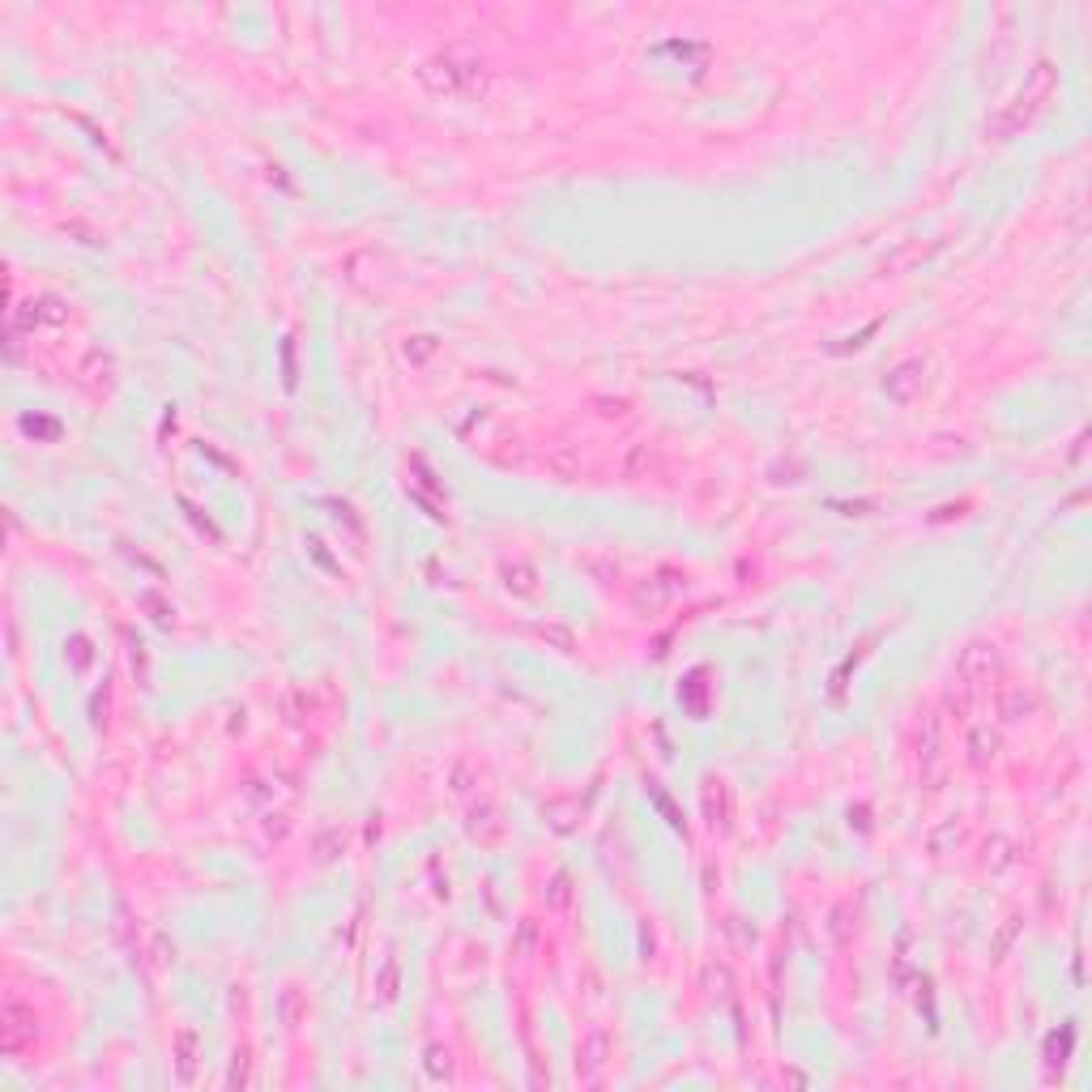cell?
<instances>
[{
    "instance_id": "5b68a950",
    "label": "cell",
    "mask_w": 1092,
    "mask_h": 1092,
    "mask_svg": "<svg viewBox=\"0 0 1092 1092\" xmlns=\"http://www.w3.org/2000/svg\"><path fill=\"white\" fill-rule=\"evenodd\" d=\"M956 670H960V679H965L968 687H986L1003 674V653H998V644H990V640H973L960 649Z\"/></svg>"
},
{
    "instance_id": "d6986e66",
    "label": "cell",
    "mask_w": 1092,
    "mask_h": 1092,
    "mask_svg": "<svg viewBox=\"0 0 1092 1092\" xmlns=\"http://www.w3.org/2000/svg\"><path fill=\"white\" fill-rule=\"evenodd\" d=\"M700 990L713 998H730V990H734V973H730V965H721V960H709L700 973Z\"/></svg>"
},
{
    "instance_id": "8fae6325",
    "label": "cell",
    "mask_w": 1092,
    "mask_h": 1092,
    "mask_svg": "<svg viewBox=\"0 0 1092 1092\" xmlns=\"http://www.w3.org/2000/svg\"><path fill=\"white\" fill-rule=\"evenodd\" d=\"M465 832H470V840H478V845H495V840L504 837V819H500V811H495L491 802H474L470 815H465Z\"/></svg>"
},
{
    "instance_id": "e0dca14e",
    "label": "cell",
    "mask_w": 1092,
    "mask_h": 1092,
    "mask_svg": "<svg viewBox=\"0 0 1092 1092\" xmlns=\"http://www.w3.org/2000/svg\"><path fill=\"white\" fill-rule=\"evenodd\" d=\"M1037 713V696L1028 691V687H1008L1003 691V721H1024V717H1033Z\"/></svg>"
},
{
    "instance_id": "277c9868",
    "label": "cell",
    "mask_w": 1092,
    "mask_h": 1092,
    "mask_svg": "<svg viewBox=\"0 0 1092 1092\" xmlns=\"http://www.w3.org/2000/svg\"><path fill=\"white\" fill-rule=\"evenodd\" d=\"M606 1063H611V1033H606L602 1024H589L581 1046H576V1079L589 1084V1088L602 1084Z\"/></svg>"
},
{
    "instance_id": "ac0fdd59",
    "label": "cell",
    "mask_w": 1092,
    "mask_h": 1092,
    "mask_svg": "<svg viewBox=\"0 0 1092 1092\" xmlns=\"http://www.w3.org/2000/svg\"><path fill=\"white\" fill-rule=\"evenodd\" d=\"M69 321V303L56 299V294H43L39 303H30L26 324H65Z\"/></svg>"
},
{
    "instance_id": "d4e9b609",
    "label": "cell",
    "mask_w": 1092,
    "mask_h": 1092,
    "mask_svg": "<svg viewBox=\"0 0 1092 1092\" xmlns=\"http://www.w3.org/2000/svg\"><path fill=\"white\" fill-rule=\"evenodd\" d=\"M542 815H546V824L555 828V832H572V828H576V802H572V799L546 802Z\"/></svg>"
},
{
    "instance_id": "6da1fadb",
    "label": "cell",
    "mask_w": 1092,
    "mask_h": 1092,
    "mask_svg": "<svg viewBox=\"0 0 1092 1092\" xmlns=\"http://www.w3.org/2000/svg\"><path fill=\"white\" fill-rule=\"evenodd\" d=\"M1054 90H1058V65H1054V60H1037L1033 69H1028V77H1024V85L1011 94V103H1003V107L986 120V137L1008 141V137H1016V133H1024L1037 115L1046 112Z\"/></svg>"
},
{
    "instance_id": "ffe728a7",
    "label": "cell",
    "mask_w": 1092,
    "mask_h": 1092,
    "mask_svg": "<svg viewBox=\"0 0 1092 1092\" xmlns=\"http://www.w3.org/2000/svg\"><path fill=\"white\" fill-rule=\"evenodd\" d=\"M504 589H512V593H521V598H530V593H538V572H533L530 563H504Z\"/></svg>"
},
{
    "instance_id": "44dd1931",
    "label": "cell",
    "mask_w": 1092,
    "mask_h": 1092,
    "mask_svg": "<svg viewBox=\"0 0 1092 1092\" xmlns=\"http://www.w3.org/2000/svg\"><path fill=\"white\" fill-rule=\"evenodd\" d=\"M572 897H576V888H572V875H568V870L551 875V883L542 888L546 909H568V905H572Z\"/></svg>"
},
{
    "instance_id": "cb8c5ba5",
    "label": "cell",
    "mask_w": 1092,
    "mask_h": 1092,
    "mask_svg": "<svg viewBox=\"0 0 1092 1092\" xmlns=\"http://www.w3.org/2000/svg\"><path fill=\"white\" fill-rule=\"evenodd\" d=\"M82 376L90 380V389L98 392V380H103V389L112 384V376H115V363H112V354H103V351H90V359H85V367H82Z\"/></svg>"
},
{
    "instance_id": "52a82bcc",
    "label": "cell",
    "mask_w": 1092,
    "mask_h": 1092,
    "mask_svg": "<svg viewBox=\"0 0 1092 1092\" xmlns=\"http://www.w3.org/2000/svg\"><path fill=\"white\" fill-rule=\"evenodd\" d=\"M679 589H683V576H674V572L649 576V581L636 585V593H631V611H636V615H653V611H661L666 602H674Z\"/></svg>"
},
{
    "instance_id": "83f0119b",
    "label": "cell",
    "mask_w": 1092,
    "mask_h": 1092,
    "mask_svg": "<svg viewBox=\"0 0 1092 1092\" xmlns=\"http://www.w3.org/2000/svg\"><path fill=\"white\" fill-rule=\"evenodd\" d=\"M533 948H538V922H525L517 926V938H512V956H521V960H530L533 956Z\"/></svg>"
},
{
    "instance_id": "d6a6232c",
    "label": "cell",
    "mask_w": 1092,
    "mask_h": 1092,
    "mask_svg": "<svg viewBox=\"0 0 1092 1092\" xmlns=\"http://www.w3.org/2000/svg\"><path fill=\"white\" fill-rule=\"evenodd\" d=\"M542 640H555V644L563 649V653L572 649V636H568V631H560V628H542Z\"/></svg>"
},
{
    "instance_id": "2e32d148",
    "label": "cell",
    "mask_w": 1092,
    "mask_h": 1092,
    "mask_svg": "<svg viewBox=\"0 0 1092 1092\" xmlns=\"http://www.w3.org/2000/svg\"><path fill=\"white\" fill-rule=\"evenodd\" d=\"M278 1008H282V1024H286V1033H299V1028H303V1020H308V995H303L299 986H286Z\"/></svg>"
},
{
    "instance_id": "1f68e13d",
    "label": "cell",
    "mask_w": 1092,
    "mask_h": 1092,
    "mask_svg": "<svg viewBox=\"0 0 1092 1092\" xmlns=\"http://www.w3.org/2000/svg\"><path fill=\"white\" fill-rule=\"evenodd\" d=\"M986 854H990V858H986V867H990V870H1003V867H1011L1008 840H1003V837H995V840H990V845H986Z\"/></svg>"
},
{
    "instance_id": "5bb4252c",
    "label": "cell",
    "mask_w": 1092,
    "mask_h": 1092,
    "mask_svg": "<svg viewBox=\"0 0 1092 1092\" xmlns=\"http://www.w3.org/2000/svg\"><path fill=\"white\" fill-rule=\"evenodd\" d=\"M661 452L658 444H631L628 457H623V478H649V474H661Z\"/></svg>"
},
{
    "instance_id": "7c38bea8",
    "label": "cell",
    "mask_w": 1092,
    "mask_h": 1092,
    "mask_svg": "<svg viewBox=\"0 0 1092 1092\" xmlns=\"http://www.w3.org/2000/svg\"><path fill=\"white\" fill-rule=\"evenodd\" d=\"M704 819H709V828H721L726 832L730 828V789H726V781H704Z\"/></svg>"
},
{
    "instance_id": "7402d4cb",
    "label": "cell",
    "mask_w": 1092,
    "mask_h": 1092,
    "mask_svg": "<svg viewBox=\"0 0 1092 1092\" xmlns=\"http://www.w3.org/2000/svg\"><path fill=\"white\" fill-rule=\"evenodd\" d=\"M422 1067H427V1076H432L435 1084H449V1079L457 1076V1063H452V1054L444 1050V1046H427V1058H422Z\"/></svg>"
},
{
    "instance_id": "30bf717a",
    "label": "cell",
    "mask_w": 1092,
    "mask_h": 1092,
    "mask_svg": "<svg viewBox=\"0 0 1092 1092\" xmlns=\"http://www.w3.org/2000/svg\"><path fill=\"white\" fill-rule=\"evenodd\" d=\"M196 1058H201V1037H196V1028H180L171 1041V1067H175V1079L184 1088L196 1079Z\"/></svg>"
},
{
    "instance_id": "9c48e42d",
    "label": "cell",
    "mask_w": 1092,
    "mask_h": 1092,
    "mask_svg": "<svg viewBox=\"0 0 1092 1092\" xmlns=\"http://www.w3.org/2000/svg\"><path fill=\"white\" fill-rule=\"evenodd\" d=\"M922 384H926V363L922 359H905V363H897L888 376H883V392L892 397V402H913L918 392H922Z\"/></svg>"
},
{
    "instance_id": "603a6c76",
    "label": "cell",
    "mask_w": 1092,
    "mask_h": 1092,
    "mask_svg": "<svg viewBox=\"0 0 1092 1092\" xmlns=\"http://www.w3.org/2000/svg\"><path fill=\"white\" fill-rule=\"evenodd\" d=\"M312 849H316V862H321V867L337 862V858L346 854V837H342V828H324L321 837H316V845H312Z\"/></svg>"
},
{
    "instance_id": "836d02e7",
    "label": "cell",
    "mask_w": 1092,
    "mask_h": 1092,
    "mask_svg": "<svg viewBox=\"0 0 1092 1092\" xmlns=\"http://www.w3.org/2000/svg\"><path fill=\"white\" fill-rule=\"evenodd\" d=\"M26 432H43V435H56V422H35V419H26Z\"/></svg>"
},
{
    "instance_id": "f1b7e54d",
    "label": "cell",
    "mask_w": 1092,
    "mask_h": 1092,
    "mask_svg": "<svg viewBox=\"0 0 1092 1092\" xmlns=\"http://www.w3.org/2000/svg\"><path fill=\"white\" fill-rule=\"evenodd\" d=\"M65 653H69V666H73V670H90V661H94L90 636H73V640L65 644Z\"/></svg>"
},
{
    "instance_id": "4316f807",
    "label": "cell",
    "mask_w": 1092,
    "mask_h": 1092,
    "mask_svg": "<svg viewBox=\"0 0 1092 1092\" xmlns=\"http://www.w3.org/2000/svg\"><path fill=\"white\" fill-rule=\"evenodd\" d=\"M397 973H402V968H397V956H389L384 968H380V978H376V998L380 1003H392V998H397Z\"/></svg>"
},
{
    "instance_id": "3957f363",
    "label": "cell",
    "mask_w": 1092,
    "mask_h": 1092,
    "mask_svg": "<svg viewBox=\"0 0 1092 1092\" xmlns=\"http://www.w3.org/2000/svg\"><path fill=\"white\" fill-rule=\"evenodd\" d=\"M918 781L926 789H943L948 781V756H943V717L926 713L918 730Z\"/></svg>"
},
{
    "instance_id": "9a60e30c",
    "label": "cell",
    "mask_w": 1092,
    "mask_h": 1092,
    "mask_svg": "<svg viewBox=\"0 0 1092 1092\" xmlns=\"http://www.w3.org/2000/svg\"><path fill=\"white\" fill-rule=\"evenodd\" d=\"M960 845H965V824H960L956 815H948V819H943L938 828H930V837H926V849H930V854H938V858L956 854Z\"/></svg>"
},
{
    "instance_id": "8992f818",
    "label": "cell",
    "mask_w": 1092,
    "mask_h": 1092,
    "mask_svg": "<svg viewBox=\"0 0 1092 1092\" xmlns=\"http://www.w3.org/2000/svg\"><path fill=\"white\" fill-rule=\"evenodd\" d=\"M35 1011L22 1008L17 998H5V1008H0V1046H5V1054H17L26 1041H35Z\"/></svg>"
},
{
    "instance_id": "4fadbf2b",
    "label": "cell",
    "mask_w": 1092,
    "mask_h": 1092,
    "mask_svg": "<svg viewBox=\"0 0 1092 1092\" xmlns=\"http://www.w3.org/2000/svg\"><path fill=\"white\" fill-rule=\"evenodd\" d=\"M998 756V734L990 726H973L965 739V759L973 764V769H986L990 759Z\"/></svg>"
},
{
    "instance_id": "7a4b0ae2",
    "label": "cell",
    "mask_w": 1092,
    "mask_h": 1092,
    "mask_svg": "<svg viewBox=\"0 0 1092 1092\" xmlns=\"http://www.w3.org/2000/svg\"><path fill=\"white\" fill-rule=\"evenodd\" d=\"M419 77L432 94L457 98V94H474L478 85H482V77H487V69H482V60H478L470 47H449V52L427 60L419 69Z\"/></svg>"
},
{
    "instance_id": "4dcf8cb0",
    "label": "cell",
    "mask_w": 1092,
    "mask_h": 1092,
    "mask_svg": "<svg viewBox=\"0 0 1092 1092\" xmlns=\"http://www.w3.org/2000/svg\"><path fill=\"white\" fill-rule=\"evenodd\" d=\"M1071 1037H1076V1033H1071V1028H1063V1041H1058V1033H1054L1050 1041H1046V1063H1050V1067H1063V1063H1067V1050H1071Z\"/></svg>"
},
{
    "instance_id": "ba28073f",
    "label": "cell",
    "mask_w": 1092,
    "mask_h": 1092,
    "mask_svg": "<svg viewBox=\"0 0 1092 1092\" xmlns=\"http://www.w3.org/2000/svg\"><path fill=\"white\" fill-rule=\"evenodd\" d=\"M943 248V239H905V243H897L892 253L879 261V273L883 278H897V273H909L913 265H922V261H930V256Z\"/></svg>"
},
{
    "instance_id": "f546056e",
    "label": "cell",
    "mask_w": 1092,
    "mask_h": 1092,
    "mask_svg": "<svg viewBox=\"0 0 1092 1092\" xmlns=\"http://www.w3.org/2000/svg\"><path fill=\"white\" fill-rule=\"evenodd\" d=\"M435 351H440L435 337H406V346H402V354H406L410 363H427Z\"/></svg>"
},
{
    "instance_id": "484cf974",
    "label": "cell",
    "mask_w": 1092,
    "mask_h": 1092,
    "mask_svg": "<svg viewBox=\"0 0 1092 1092\" xmlns=\"http://www.w3.org/2000/svg\"><path fill=\"white\" fill-rule=\"evenodd\" d=\"M226 1084H231L235 1092L253 1084V1050H248V1046H239V1050L231 1054V1071H226Z\"/></svg>"
}]
</instances>
